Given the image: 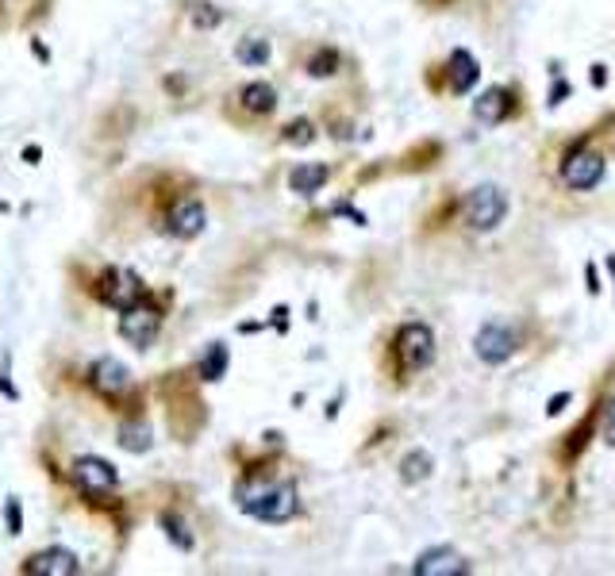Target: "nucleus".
<instances>
[{
  "label": "nucleus",
  "instance_id": "nucleus-1",
  "mask_svg": "<svg viewBox=\"0 0 615 576\" xmlns=\"http://www.w3.org/2000/svg\"><path fill=\"white\" fill-rule=\"evenodd\" d=\"M239 508L262 523H289L300 508V499H296V484H289V480H274V484L258 480V484L239 488Z\"/></svg>",
  "mask_w": 615,
  "mask_h": 576
},
{
  "label": "nucleus",
  "instance_id": "nucleus-2",
  "mask_svg": "<svg viewBox=\"0 0 615 576\" xmlns=\"http://www.w3.org/2000/svg\"><path fill=\"white\" fill-rule=\"evenodd\" d=\"M461 215H466L469 231L488 235V231H496V227L504 223V215H508V192L500 185H492V181H485V185H477L461 200Z\"/></svg>",
  "mask_w": 615,
  "mask_h": 576
},
{
  "label": "nucleus",
  "instance_id": "nucleus-3",
  "mask_svg": "<svg viewBox=\"0 0 615 576\" xmlns=\"http://www.w3.org/2000/svg\"><path fill=\"white\" fill-rule=\"evenodd\" d=\"M604 173H607L604 158L588 150V138L573 142V147H569V154H566V162H562V181H566L569 188H577V192H588V188H596L600 181H604Z\"/></svg>",
  "mask_w": 615,
  "mask_h": 576
},
{
  "label": "nucleus",
  "instance_id": "nucleus-4",
  "mask_svg": "<svg viewBox=\"0 0 615 576\" xmlns=\"http://www.w3.org/2000/svg\"><path fill=\"white\" fill-rule=\"evenodd\" d=\"M396 358L404 373H420L435 362V334L427 323H404L396 331Z\"/></svg>",
  "mask_w": 615,
  "mask_h": 576
},
{
  "label": "nucleus",
  "instance_id": "nucleus-5",
  "mask_svg": "<svg viewBox=\"0 0 615 576\" xmlns=\"http://www.w3.org/2000/svg\"><path fill=\"white\" fill-rule=\"evenodd\" d=\"M97 296L108 303V308L128 312V308L143 303V284H138V277L131 273V269H123V265H112V269H104V273H100Z\"/></svg>",
  "mask_w": 615,
  "mask_h": 576
},
{
  "label": "nucleus",
  "instance_id": "nucleus-6",
  "mask_svg": "<svg viewBox=\"0 0 615 576\" xmlns=\"http://www.w3.org/2000/svg\"><path fill=\"white\" fill-rule=\"evenodd\" d=\"M158 331H162V312L150 308V303H135V308H128L123 319H119V334H123L131 346H138V350L154 346Z\"/></svg>",
  "mask_w": 615,
  "mask_h": 576
},
{
  "label": "nucleus",
  "instance_id": "nucleus-7",
  "mask_svg": "<svg viewBox=\"0 0 615 576\" xmlns=\"http://www.w3.org/2000/svg\"><path fill=\"white\" fill-rule=\"evenodd\" d=\"M473 350H477L481 362L504 365L511 358V350H516V334H511L504 323H485L477 331V338H473Z\"/></svg>",
  "mask_w": 615,
  "mask_h": 576
},
{
  "label": "nucleus",
  "instance_id": "nucleus-8",
  "mask_svg": "<svg viewBox=\"0 0 615 576\" xmlns=\"http://www.w3.org/2000/svg\"><path fill=\"white\" fill-rule=\"evenodd\" d=\"M411 573L415 576H466L469 565H466V557H458L450 546H435V549H427V553H420V561L411 565Z\"/></svg>",
  "mask_w": 615,
  "mask_h": 576
},
{
  "label": "nucleus",
  "instance_id": "nucleus-9",
  "mask_svg": "<svg viewBox=\"0 0 615 576\" xmlns=\"http://www.w3.org/2000/svg\"><path fill=\"white\" fill-rule=\"evenodd\" d=\"M511 112V92L504 85H492L485 88L477 100H473V119L477 123H485V127H496V123H504Z\"/></svg>",
  "mask_w": 615,
  "mask_h": 576
},
{
  "label": "nucleus",
  "instance_id": "nucleus-10",
  "mask_svg": "<svg viewBox=\"0 0 615 576\" xmlns=\"http://www.w3.org/2000/svg\"><path fill=\"white\" fill-rule=\"evenodd\" d=\"M88 377H93V388H97L100 396H123V392L131 388V373L123 369V362H116V358H100Z\"/></svg>",
  "mask_w": 615,
  "mask_h": 576
},
{
  "label": "nucleus",
  "instance_id": "nucleus-11",
  "mask_svg": "<svg viewBox=\"0 0 615 576\" xmlns=\"http://www.w3.org/2000/svg\"><path fill=\"white\" fill-rule=\"evenodd\" d=\"M446 73H450V92H458V97H461V92H469V88L481 81V66H477V58H473L466 47L450 50Z\"/></svg>",
  "mask_w": 615,
  "mask_h": 576
},
{
  "label": "nucleus",
  "instance_id": "nucleus-12",
  "mask_svg": "<svg viewBox=\"0 0 615 576\" xmlns=\"http://www.w3.org/2000/svg\"><path fill=\"white\" fill-rule=\"evenodd\" d=\"M73 480H77L85 492H108V488H116V469L108 465V461L100 458H81L77 465H73Z\"/></svg>",
  "mask_w": 615,
  "mask_h": 576
},
{
  "label": "nucleus",
  "instance_id": "nucleus-13",
  "mask_svg": "<svg viewBox=\"0 0 615 576\" xmlns=\"http://www.w3.org/2000/svg\"><path fill=\"white\" fill-rule=\"evenodd\" d=\"M204 204L200 200H181V204L173 208V215H169V231H173L177 238H196L200 231H204Z\"/></svg>",
  "mask_w": 615,
  "mask_h": 576
},
{
  "label": "nucleus",
  "instance_id": "nucleus-14",
  "mask_svg": "<svg viewBox=\"0 0 615 576\" xmlns=\"http://www.w3.org/2000/svg\"><path fill=\"white\" fill-rule=\"evenodd\" d=\"M27 573H43V576H73L77 573V557L69 549H43L27 561Z\"/></svg>",
  "mask_w": 615,
  "mask_h": 576
},
{
  "label": "nucleus",
  "instance_id": "nucleus-15",
  "mask_svg": "<svg viewBox=\"0 0 615 576\" xmlns=\"http://www.w3.org/2000/svg\"><path fill=\"white\" fill-rule=\"evenodd\" d=\"M327 177H331V169L323 166V162H304V166H296L293 173H289V188L300 192V196H312L327 185Z\"/></svg>",
  "mask_w": 615,
  "mask_h": 576
},
{
  "label": "nucleus",
  "instance_id": "nucleus-16",
  "mask_svg": "<svg viewBox=\"0 0 615 576\" xmlns=\"http://www.w3.org/2000/svg\"><path fill=\"white\" fill-rule=\"evenodd\" d=\"M243 104H246V112H254V116H269L277 108V92L265 85V81H254V85L243 88Z\"/></svg>",
  "mask_w": 615,
  "mask_h": 576
},
{
  "label": "nucleus",
  "instance_id": "nucleus-17",
  "mask_svg": "<svg viewBox=\"0 0 615 576\" xmlns=\"http://www.w3.org/2000/svg\"><path fill=\"white\" fill-rule=\"evenodd\" d=\"M431 469H435V461H431L427 449H411L408 458L400 461V480L404 484H420V480L431 477Z\"/></svg>",
  "mask_w": 615,
  "mask_h": 576
},
{
  "label": "nucleus",
  "instance_id": "nucleus-18",
  "mask_svg": "<svg viewBox=\"0 0 615 576\" xmlns=\"http://www.w3.org/2000/svg\"><path fill=\"white\" fill-rule=\"evenodd\" d=\"M227 362H231L227 346L224 342H212L208 353H204V362H200V377H204V381H219V377L227 373Z\"/></svg>",
  "mask_w": 615,
  "mask_h": 576
},
{
  "label": "nucleus",
  "instance_id": "nucleus-19",
  "mask_svg": "<svg viewBox=\"0 0 615 576\" xmlns=\"http://www.w3.org/2000/svg\"><path fill=\"white\" fill-rule=\"evenodd\" d=\"M234 58L243 62V66H265L269 62V42L265 39H239V47H234Z\"/></svg>",
  "mask_w": 615,
  "mask_h": 576
},
{
  "label": "nucleus",
  "instance_id": "nucleus-20",
  "mask_svg": "<svg viewBox=\"0 0 615 576\" xmlns=\"http://www.w3.org/2000/svg\"><path fill=\"white\" fill-rule=\"evenodd\" d=\"M162 530H166V538L173 542L177 549H193V534L185 530V523H181L173 511H166V515H162Z\"/></svg>",
  "mask_w": 615,
  "mask_h": 576
},
{
  "label": "nucleus",
  "instance_id": "nucleus-21",
  "mask_svg": "<svg viewBox=\"0 0 615 576\" xmlns=\"http://www.w3.org/2000/svg\"><path fill=\"white\" fill-rule=\"evenodd\" d=\"M285 142H289V147H312V142H315V123H308V119H293V123L285 127Z\"/></svg>",
  "mask_w": 615,
  "mask_h": 576
},
{
  "label": "nucleus",
  "instance_id": "nucleus-22",
  "mask_svg": "<svg viewBox=\"0 0 615 576\" xmlns=\"http://www.w3.org/2000/svg\"><path fill=\"white\" fill-rule=\"evenodd\" d=\"M335 69H339V54H335V50H319V54H312V62H308V73H312V77H331Z\"/></svg>",
  "mask_w": 615,
  "mask_h": 576
},
{
  "label": "nucleus",
  "instance_id": "nucleus-23",
  "mask_svg": "<svg viewBox=\"0 0 615 576\" xmlns=\"http://www.w3.org/2000/svg\"><path fill=\"white\" fill-rule=\"evenodd\" d=\"M123 449H135V453H143V449H150V430L147 427H123Z\"/></svg>",
  "mask_w": 615,
  "mask_h": 576
},
{
  "label": "nucleus",
  "instance_id": "nucleus-24",
  "mask_svg": "<svg viewBox=\"0 0 615 576\" xmlns=\"http://www.w3.org/2000/svg\"><path fill=\"white\" fill-rule=\"evenodd\" d=\"M193 23H196V27H215V23H224V12H215L212 4H196V8H193Z\"/></svg>",
  "mask_w": 615,
  "mask_h": 576
},
{
  "label": "nucleus",
  "instance_id": "nucleus-25",
  "mask_svg": "<svg viewBox=\"0 0 615 576\" xmlns=\"http://www.w3.org/2000/svg\"><path fill=\"white\" fill-rule=\"evenodd\" d=\"M604 442L615 449V396L607 400V411H604Z\"/></svg>",
  "mask_w": 615,
  "mask_h": 576
},
{
  "label": "nucleus",
  "instance_id": "nucleus-26",
  "mask_svg": "<svg viewBox=\"0 0 615 576\" xmlns=\"http://www.w3.org/2000/svg\"><path fill=\"white\" fill-rule=\"evenodd\" d=\"M569 403H573V392H557V396H550V400H546V415H562Z\"/></svg>",
  "mask_w": 615,
  "mask_h": 576
},
{
  "label": "nucleus",
  "instance_id": "nucleus-27",
  "mask_svg": "<svg viewBox=\"0 0 615 576\" xmlns=\"http://www.w3.org/2000/svg\"><path fill=\"white\" fill-rule=\"evenodd\" d=\"M569 92H573V85L557 77V81H554V88H550V97H546V104H550V108H557V104H562V100L569 97Z\"/></svg>",
  "mask_w": 615,
  "mask_h": 576
},
{
  "label": "nucleus",
  "instance_id": "nucleus-28",
  "mask_svg": "<svg viewBox=\"0 0 615 576\" xmlns=\"http://www.w3.org/2000/svg\"><path fill=\"white\" fill-rule=\"evenodd\" d=\"M4 518H8V530H12V534H20V503H16V499H8Z\"/></svg>",
  "mask_w": 615,
  "mask_h": 576
},
{
  "label": "nucleus",
  "instance_id": "nucleus-29",
  "mask_svg": "<svg viewBox=\"0 0 615 576\" xmlns=\"http://www.w3.org/2000/svg\"><path fill=\"white\" fill-rule=\"evenodd\" d=\"M585 281H588V292L600 296V273H596V265H592V262L585 265Z\"/></svg>",
  "mask_w": 615,
  "mask_h": 576
},
{
  "label": "nucleus",
  "instance_id": "nucleus-30",
  "mask_svg": "<svg viewBox=\"0 0 615 576\" xmlns=\"http://www.w3.org/2000/svg\"><path fill=\"white\" fill-rule=\"evenodd\" d=\"M588 77H592L596 88H604V85H607V69H604V66H592V73H588Z\"/></svg>",
  "mask_w": 615,
  "mask_h": 576
},
{
  "label": "nucleus",
  "instance_id": "nucleus-31",
  "mask_svg": "<svg viewBox=\"0 0 615 576\" xmlns=\"http://www.w3.org/2000/svg\"><path fill=\"white\" fill-rule=\"evenodd\" d=\"M274 327H277V331L289 327V308H277V312H274Z\"/></svg>",
  "mask_w": 615,
  "mask_h": 576
},
{
  "label": "nucleus",
  "instance_id": "nucleus-32",
  "mask_svg": "<svg viewBox=\"0 0 615 576\" xmlns=\"http://www.w3.org/2000/svg\"><path fill=\"white\" fill-rule=\"evenodd\" d=\"M604 265L612 269V277H615V254H612V258H604Z\"/></svg>",
  "mask_w": 615,
  "mask_h": 576
}]
</instances>
